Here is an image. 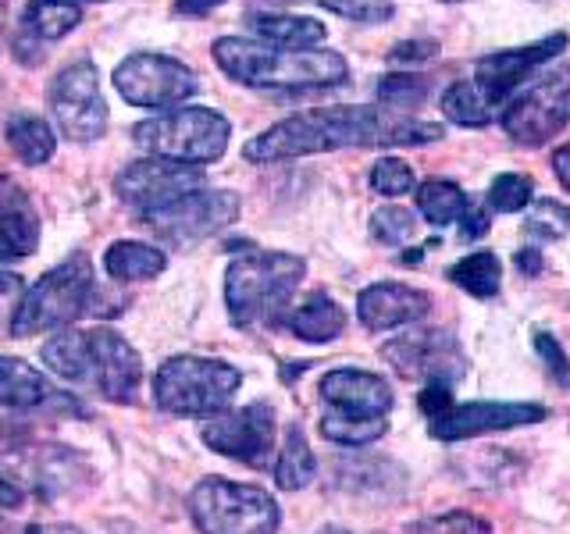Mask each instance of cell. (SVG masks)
<instances>
[{
	"label": "cell",
	"instance_id": "obj_1",
	"mask_svg": "<svg viewBox=\"0 0 570 534\" xmlns=\"http://www.w3.org/2000/svg\"><path fill=\"white\" fill-rule=\"evenodd\" d=\"M442 136V125L406 118L389 107H311L254 136L243 157L254 165H278L346 147H424Z\"/></svg>",
	"mask_w": 570,
	"mask_h": 534
},
{
	"label": "cell",
	"instance_id": "obj_2",
	"mask_svg": "<svg viewBox=\"0 0 570 534\" xmlns=\"http://www.w3.org/2000/svg\"><path fill=\"white\" fill-rule=\"evenodd\" d=\"M40 356L58 378L94 388L111 403H132L142 385V356L111 328L58 332Z\"/></svg>",
	"mask_w": 570,
	"mask_h": 534
},
{
	"label": "cell",
	"instance_id": "obj_3",
	"mask_svg": "<svg viewBox=\"0 0 570 534\" xmlns=\"http://www.w3.org/2000/svg\"><path fill=\"white\" fill-rule=\"evenodd\" d=\"M210 53L232 82L254 89H325L350 79V65L335 50H289L264 40L222 36Z\"/></svg>",
	"mask_w": 570,
	"mask_h": 534
},
{
	"label": "cell",
	"instance_id": "obj_4",
	"mask_svg": "<svg viewBox=\"0 0 570 534\" xmlns=\"http://www.w3.org/2000/svg\"><path fill=\"white\" fill-rule=\"evenodd\" d=\"M307 275V260L278 249L236 257L225 271V307L236 328L282 325L289 299Z\"/></svg>",
	"mask_w": 570,
	"mask_h": 534
},
{
	"label": "cell",
	"instance_id": "obj_5",
	"mask_svg": "<svg viewBox=\"0 0 570 534\" xmlns=\"http://www.w3.org/2000/svg\"><path fill=\"white\" fill-rule=\"evenodd\" d=\"M321 392V435L346 449L374 445L389 432L392 388L382 374L361 367H335L317 385Z\"/></svg>",
	"mask_w": 570,
	"mask_h": 534
},
{
	"label": "cell",
	"instance_id": "obj_6",
	"mask_svg": "<svg viewBox=\"0 0 570 534\" xmlns=\"http://www.w3.org/2000/svg\"><path fill=\"white\" fill-rule=\"evenodd\" d=\"M94 264H89L86 254H71L26 289L11 317V335L29 338L43 332H61L71 320L86 317V310H94Z\"/></svg>",
	"mask_w": 570,
	"mask_h": 534
},
{
	"label": "cell",
	"instance_id": "obj_7",
	"mask_svg": "<svg viewBox=\"0 0 570 534\" xmlns=\"http://www.w3.org/2000/svg\"><path fill=\"white\" fill-rule=\"evenodd\" d=\"M243 374L214 356H168L154 374V399L175 417H214L236 399Z\"/></svg>",
	"mask_w": 570,
	"mask_h": 534
},
{
	"label": "cell",
	"instance_id": "obj_8",
	"mask_svg": "<svg viewBox=\"0 0 570 534\" xmlns=\"http://www.w3.org/2000/svg\"><path fill=\"white\" fill-rule=\"evenodd\" d=\"M232 125L210 107H175L132 129L136 147L147 157L183 160V165H210L228 150Z\"/></svg>",
	"mask_w": 570,
	"mask_h": 534
},
{
	"label": "cell",
	"instance_id": "obj_9",
	"mask_svg": "<svg viewBox=\"0 0 570 534\" xmlns=\"http://www.w3.org/2000/svg\"><path fill=\"white\" fill-rule=\"evenodd\" d=\"M189 516L200 534H275L282 524L272 492L228 477H204L189 492Z\"/></svg>",
	"mask_w": 570,
	"mask_h": 534
},
{
	"label": "cell",
	"instance_id": "obj_10",
	"mask_svg": "<svg viewBox=\"0 0 570 534\" xmlns=\"http://www.w3.org/2000/svg\"><path fill=\"white\" fill-rule=\"evenodd\" d=\"M421 409L428 417V432L439 442L478 438L492 432H510V427L546 421L542 403H453L450 385H424Z\"/></svg>",
	"mask_w": 570,
	"mask_h": 534
},
{
	"label": "cell",
	"instance_id": "obj_11",
	"mask_svg": "<svg viewBox=\"0 0 570 534\" xmlns=\"http://www.w3.org/2000/svg\"><path fill=\"white\" fill-rule=\"evenodd\" d=\"M53 132L71 142H97L107 132V103L94 61H71L47 86Z\"/></svg>",
	"mask_w": 570,
	"mask_h": 534
},
{
	"label": "cell",
	"instance_id": "obj_12",
	"mask_svg": "<svg viewBox=\"0 0 570 534\" xmlns=\"http://www.w3.org/2000/svg\"><path fill=\"white\" fill-rule=\"evenodd\" d=\"M503 129L521 147H542L570 121V65L531 79L503 111Z\"/></svg>",
	"mask_w": 570,
	"mask_h": 534
},
{
	"label": "cell",
	"instance_id": "obj_13",
	"mask_svg": "<svg viewBox=\"0 0 570 534\" xmlns=\"http://www.w3.org/2000/svg\"><path fill=\"white\" fill-rule=\"evenodd\" d=\"M115 89L121 100H129L132 107H147V111H171L183 100L196 97L200 79L196 71L165 53H129L115 68Z\"/></svg>",
	"mask_w": 570,
	"mask_h": 534
},
{
	"label": "cell",
	"instance_id": "obj_14",
	"mask_svg": "<svg viewBox=\"0 0 570 534\" xmlns=\"http://www.w3.org/2000/svg\"><path fill=\"white\" fill-rule=\"evenodd\" d=\"M236 218H239V196L228 189H196L165 210L139 214V221L168 246L204 243L210 236H218Z\"/></svg>",
	"mask_w": 570,
	"mask_h": 534
},
{
	"label": "cell",
	"instance_id": "obj_15",
	"mask_svg": "<svg viewBox=\"0 0 570 534\" xmlns=\"http://www.w3.org/2000/svg\"><path fill=\"white\" fill-rule=\"evenodd\" d=\"M207 189V175L200 165H183V160H165V157H142L132 160L115 178V192L125 207L136 214H154L178 204L183 196Z\"/></svg>",
	"mask_w": 570,
	"mask_h": 534
},
{
	"label": "cell",
	"instance_id": "obj_16",
	"mask_svg": "<svg viewBox=\"0 0 570 534\" xmlns=\"http://www.w3.org/2000/svg\"><path fill=\"white\" fill-rule=\"evenodd\" d=\"M563 47H567V32H552V36H546V40H539V43L485 53V58H478L471 82L478 86V93L485 97V103L492 107V115L503 118L510 100L531 82L528 76H534V71H539L546 61L557 58Z\"/></svg>",
	"mask_w": 570,
	"mask_h": 534
},
{
	"label": "cell",
	"instance_id": "obj_17",
	"mask_svg": "<svg viewBox=\"0 0 570 534\" xmlns=\"http://www.w3.org/2000/svg\"><path fill=\"white\" fill-rule=\"evenodd\" d=\"M275 435H278V421H275V409L267 403L225 409V414H214L200 427V438L207 442V449L222 453L228 459H239L246 467H264V463L272 459Z\"/></svg>",
	"mask_w": 570,
	"mask_h": 534
},
{
	"label": "cell",
	"instance_id": "obj_18",
	"mask_svg": "<svg viewBox=\"0 0 570 534\" xmlns=\"http://www.w3.org/2000/svg\"><path fill=\"white\" fill-rule=\"evenodd\" d=\"M385 364L403 374L410 382H424V385H456L468 370L463 360V349L456 346V338L450 332H435V328H421V332H406L400 338L382 346Z\"/></svg>",
	"mask_w": 570,
	"mask_h": 534
},
{
	"label": "cell",
	"instance_id": "obj_19",
	"mask_svg": "<svg viewBox=\"0 0 570 534\" xmlns=\"http://www.w3.org/2000/svg\"><path fill=\"white\" fill-rule=\"evenodd\" d=\"M432 310V299L428 293L414 289V285H400V281H379L367 285L356 296V317L367 332H392V328H406L414 320L428 317Z\"/></svg>",
	"mask_w": 570,
	"mask_h": 534
},
{
	"label": "cell",
	"instance_id": "obj_20",
	"mask_svg": "<svg viewBox=\"0 0 570 534\" xmlns=\"http://www.w3.org/2000/svg\"><path fill=\"white\" fill-rule=\"evenodd\" d=\"M0 406L11 409H68L79 414V403L58 392L47 374L29 367L18 356H0Z\"/></svg>",
	"mask_w": 570,
	"mask_h": 534
},
{
	"label": "cell",
	"instance_id": "obj_21",
	"mask_svg": "<svg viewBox=\"0 0 570 534\" xmlns=\"http://www.w3.org/2000/svg\"><path fill=\"white\" fill-rule=\"evenodd\" d=\"M40 246V214L11 175H0V260L32 257Z\"/></svg>",
	"mask_w": 570,
	"mask_h": 534
},
{
	"label": "cell",
	"instance_id": "obj_22",
	"mask_svg": "<svg viewBox=\"0 0 570 534\" xmlns=\"http://www.w3.org/2000/svg\"><path fill=\"white\" fill-rule=\"evenodd\" d=\"M282 328H289L303 343H332L346 328V310L328 293H311L282 317Z\"/></svg>",
	"mask_w": 570,
	"mask_h": 534
},
{
	"label": "cell",
	"instance_id": "obj_23",
	"mask_svg": "<svg viewBox=\"0 0 570 534\" xmlns=\"http://www.w3.org/2000/svg\"><path fill=\"white\" fill-rule=\"evenodd\" d=\"M249 29L264 43L289 47V50H314L328 36V29L311 14H249Z\"/></svg>",
	"mask_w": 570,
	"mask_h": 534
},
{
	"label": "cell",
	"instance_id": "obj_24",
	"mask_svg": "<svg viewBox=\"0 0 570 534\" xmlns=\"http://www.w3.org/2000/svg\"><path fill=\"white\" fill-rule=\"evenodd\" d=\"M89 0H29L22 11V32L40 43L65 40L82 22Z\"/></svg>",
	"mask_w": 570,
	"mask_h": 534
},
{
	"label": "cell",
	"instance_id": "obj_25",
	"mask_svg": "<svg viewBox=\"0 0 570 534\" xmlns=\"http://www.w3.org/2000/svg\"><path fill=\"white\" fill-rule=\"evenodd\" d=\"M104 267H107V275L118 278V281H147V278H157L160 271H165L168 257L150 243L121 239V243L107 246Z\"/></svg>",
	"mask_w": 570,
	"mask_h": 534
},
{
	"label": "cell",
	"instance_id": "obj_26",
	"mask_svg": "<svg viewBox=\"0 0 570 534\" xmlns=\"http://www.w3.org/2000/svg\"><path fill=\"white\" fill-rule=\"evenodd\" d=\"M4 136H8V147L14 150V157L26 160L29 168L47 165V160L53 157V147H58V136H53L50 125L36 115H26V111L8 118Z\"/></svg>",
	"mask_w": 570,
	"mask_h": 534
},
{
	"label": "cell",
	"instance_id": "obj_27",
	"mask_svg": "<svg viewBox=\"0 0 570 534\" xmlns=\"http://www.w3.org/2000/svg\"><path fill=\"white\" fill-rule=\"evenodd\" d=\"M317 474V459H314V449L307 435H303V427L293 424L289 432H285V442L278 449V459H275V481L282 492H299L307 488Z\"/></svg>",
	"mask_w": 570,
	"mask_h": 534
},
{
	"label": "cell",
	"instance_id": "obj_28",
	"mask_svg": "<svg viewBox=\"0 0 570 534\" xmlns=\"http://www.w3.org/2000/svg\"><path fill=\"white\" fill-rule=\"evenodd\" d=\"M450 278H453V285H460V289L471 293L474 299H489L499 293L503 264H499V257L492 254V249H478V254H468L450 267Z\"/></svg>",
	"mask_w": 570,
	"mask_h": 534
},
{
	"label": "cell",
	"instance_id": "obj_29",
	"mask_svg": "<svg viewBox=\"0 0 570 534\" xmlns=\"http://www.w3.org/2000/svg\"><path fill=\"white\" fill-rule=\"evenodd\" d=\"M468 196L456 182H445V178H432V182H424L417 189V210L424 214L428 221L435 228H445L463 218V210H468Z\"/></svg>",
	"mask_w": 570,
	"mask_h": 534
},
{
	"label": "cell",
	"instance_id": "obj_30",
	"mask_svg": "<svg viewBox=\"0 0 570 534\" xmlns=\"http://www.w3.org/2000/svg\"><path fill=\"white\" fill-rule=\"evenodd\" d=\"M524 236L539 239V243H557L570 236V207L560 200H534L528 221H524Z\"/></svg>",
	"mask_w": 570,
	"mask_h": 534
},
{
	"label": "cell",
	"instance_id": "obj_31",
	"mask_svg": "<svg viewBox=\"0 0 570 534\" xmlns=\"http://www.w3.org/2000/svg\"><path fill=\"white\" fill-rule=\"evenodd\" d=\"M531 200H534V182L528 175H513V171L495 175L492 186H489V196H485L489 210H499V214H517V210H524Z\"/></svg>",
	"mask_w": 570,
	"mask_h": 534
},
{
	"label": "cell",
	"instance_id": "obj_32",
	"mask_svg": "<svg viewBox=\"0 0 570 534\" xmlns=\"http://www.w3.org/2000/svg\"><path fill=\"white\" fill-rule=\"evenodd\" d=\"M379 100L389 111H406V107H417L428 100V79L424 76H410V71H396V76H385L379 82Z\"/></svg>",
	"mask_w": 570,
	"mask_h": 534
},
{
	"label": "cell",
	"instance_id": "obj_33",
	"mask_svg": "<svg viewBox=\"0 0 570 534\" xmlns=\"http://www.w3.org/2000/svg\"><path fill=\"white\" fill-rule=\"evenodd\" d=\"M417 218L406 207H379L371 214V236L385 243V246H403L414 236Z\"/></svg>",
	"mask_w": 570,
	"mask_h": 534
},
{
	"label": "cell",
	"instance_id": "obj_34",
	"mask_svg": "<svg viewBox=\"0 0 570 534\" xmlns=\"http://www.w3.org/2000/svg\"><path fill=\"white\" fill-rule=\"evenodd\" d=\"M403 534H492V527L474 513H442V516H424V521L410 524Z\"/></svg>",
	"mask_w": 570,
	"mask_h": 534
},
{
	"label": "cell",
	"instance_id": "obj_35",
	"mask_svg": "<svg viewBox=\"0 0 570 534\" xmlns=\"http://www.w3.org/2000/svg\"><path fill=\"white\" fill-rule=\"evenodd\" d=\"M371 189L382 196H406L414 192V168L400 157H379L371 168Z\"/></svg>",
	"mask_w": 570,
	"mask_h": 534
},
{
	"label": "cell",
	"instance_id": "obj_36",
	"mask_svg": "<svg viewBox=\"0 0 570 534\" xmlns=\"http://www.w3.org/2000/svg\"><path fill=\"white\" fill-rule=\"evenodd\" d=\"M321 8L338 14V18H350V22H361V26H382L392 18V0H317Z\"/></svg>",
	"mask_w": 570,
	"mask_h": 534
},
{
	"label": "cell",
	"instance_id": "obj_37",
	"mask_svg": "<svg viewBox=\"0 0 570 534\" xmlns=\"http://www.w3.org/2000/svg\"><path fill=\"white\" fill-rule=\"evenodd\" d=\"M432 58H439L435 40H403L389 53L392 65H421V61H432Z\"/></svg>",
	"mask_w": 570,
	"mask_h": 534
},
{
	"label": "cell",
	"instance_id": "obj_38",
	"mask_svg": "<svg viewBox=\"0 0 570 534\" xmlns=\"http://www.w3.org/2000/svg\"><path fill=\"white\" fill-rule=\"evenodd\" d=\"M534 349H539L546 360H549V367H552V374H557L560 382H570V360H567V353L560 349V343L552 335H546V332H539L534 335Z\"/></svg>",
	"mask_w": 570,
	"mask_h": 534
},
{
	"label": "cell",
	"instance_id": "obj_39",
	"mask_svg": "<svg viewBox=\"0 0 570 534\" xmlns=\"http://www.w3.org/2000/svg\"><path fill=\"white\" fill-rule=\"evenodd\" d=\"M489 225H492L489 204L485 207L468 204V210H463V218H460V239H478L481 231H489Z\"/></svg>",
	"mask_w": 570,
	"mask_h": 534
},
{
	"label": "cell",
	"instance_id": "obj_40",
	"mask_svg": "<svg viewBox=\"0 0 570 534\" xmlns=\"http://www.w3.org/2000/svg\"><path fill=\"white\" fill-rule=\"evenodd\" d=\"M26 503V492L14 485V481H8L4 474H0V510H18Z\"/></svg>",
	"mask_w": 570,
	"mask_h": 534
},
{
	"label": "cell",
	"instance_id": "obj_41",
	"mask_svg": "<svg viewBox=\"0 0 570 534\" xmlns=\"http://www.w3.org/2000/svg\"><path fill=\"white\" fill-rule=\"evenodd\" d=\"M517 267H521L528 278H534V275L542 271V249H534V246L517 249Z\"/></svg>",
	"mask_w": 570,
	"mask_h": 534
},
{
	"label": "cell",
	"instance_id": "obj_42",
	"mask_svg": "<svg viewBox=\"0 0 570 534\" xmlns=\"http://www.w3.org/2000/svg\"><path fill=\"white\" fill-rule=\"evenodd\" d=\"M218 4H225V0H175V11L178 14H207Z\"/></svg>",
	"mask_w": 570,
	"mask_h": 534
},
{
	"label": "cell",
	"instance_id": "obj_43",
	"mask_svg": "<svg viewBox=\"0 0 570 534\" xmlns=\"http://www.w3.org/2000/svg\"><path fill=\"white\" fill-rule=\"evenodd\" d=\"M552 171H557V178L570 189V142H567V147H560L557 154H552Z\"/></svg>",
	"mask_w": 570,
	"mask_h": 534
},
{
	"label": "cell",
	"instance_id": "obj_44",
	"mask_svg": "<svg viewBox=\"0 0 570 534\" xmlns=\"http://www.w3.org/2000/svg\"><path fill=\"white\" fill-rule=\"evenodd\" d=\"M26 534H82L79 527H68V524H32Z\"/></svg>",
	"mask_w": 570,
	"mask_h": 534
},
{
	"label": "cell",
	"instance_id": "obj_45",
	"mask_svg": "<svg viewBox=\"0 0 570 534\" xmlns=\"http://www.w3.org/2000/svg\"><path fill=\"white\" fill-rule=\"evenodd\" d=\"M317 534H350V531H343V527H321Z\"/></svg>",
	"mask_w": 570,
	"mask_h": 534
}]
</instances>
